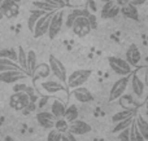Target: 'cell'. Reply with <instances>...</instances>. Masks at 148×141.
<instances>
[{"label": "cell", "mask_w": 148, "mask_h": 141, "mask_svg": "<svg viewBox=\"0 0 148 141\" xmlns=\"http://www.w3.org/2000/svg\"><path fill=\"white\" fill-rule=\"evenodd\" d=\"M114 3L121 8V7H123V5L129 4V3H130V0H114Z\"/></svg>", "instance_id": "44"}, {"label": "cell", "mask_w": 148, "mask_h": 141, "mask_svg": "<svg viewBox=\"0 0 148 141\" xmlns=\"http://www.w3.org/2000/svg\"><path fill=\"white\" fill-rule=\"evenodd\" d=\"M13 92H26L29 96L35 95V89L33 87L25 84V83H18V82L14 83V85H13Z\"/></svg>", "instance_id": "32"}, {"label": "cell", "mask_w": 148, "mask_h": 141, "mask_svg": "<svg viewBox=\"0 0 148 141\" xmlns=\"http://www.w3.org/2000/svg\"><path fill=\"white\" fill-rule=\"evenodd\" d=\"M39 87L42 91L47 93V95H55V93H60V92H66V87L64 83L59 82V80H49L46 79L43 82L39 83Z\"/></svg>", "instance_id": "10"}, {"label": "cell", "mask_w": 148, "mask_h": 141, "mask_svg": "<svg viewBox=\"0 0 148 141\" xmlns=\"http://www.w3.org/2000/svg\"><path fill=\"white\" fill-rule=\"evenodd\" d=\"M48 65H49V69H51V74L53 75L59 82H61L65 84L68 74H66V69H65L64 64H62L56 56L51 54V56H49V60H48Z\"/></svg>", "instance_id": "6"}, {"label": "cell", "mask_w": 148, "mask_h": 141, "mask_svg": "<svg viewBox=\"0 0 148 141\" xmlns=\"http://www.w3.org/2000/svg\"><path fill=\"white\" fill-rule=\"evenodd\" d=\"M49 75H51L49 65L48 64H38L31 77H34V79L36 80V79H47Z\"/></svg>", "instance_id": "20"}, {"label": "cell", "mask_w": 148, "mask_h": 141, "mask_svg": "<svg viewBox=\"0 0 148 141\" xmlns=\"http://www.w3.org/2000/svg\"><path fill=\"white\" fill-rule=\"evenodd\" d=\"M18 69H20V66H18V64L16 61H12L9 58H0V73L8 71V70H18Z\"/></svg>", "instance_id": "28"}, {"label": "cell", "mask_w": 148, "mask_h": 141, "mask_svg": "<svg viewBox=\"0 0 148 141\" xmlns=\"http://www.w3.org/2000/svg\"><path fill=\"white\" fill-rule=\"evenodd\" d=\"M135 114H136V109H134V108L123 109V110L118 111V113H116L112 117V122H113V123H117V122L123 121V119H127V118H131V117H135Z\"/></svg>", "instance_id": "22"}, {"label": "cell", "mask_w": 148, "mask_h": 141, "mask_svg": "<svg viewBox=\"0 0 148 141\" xmlns=\"http://www.w3.org/2000/svg\"><path fill=\"white\" fill-rule=\"evenodd\" d=\"M87 9L91 13H96L99 10V7L96 5V1L95 0H87Z\"/></svg>", "instance_id": "39"}, {"label": "cell", "mask_w": 148, "mask_h": 141, "mask_svg": "<svg viewBox=\"0 0 148 141\" xmlns=\"http://www.w3.org/2000/svg\"><path fill=\"white\" fill-rule=\"evenodd\" d=\"M47 141H61V134H60L57 129H55V128L48 129Z\"/></svg>", "instance_id": "36"}, {"label": "cell", "mask_w": 148, "mask_h": 141, "mask_svg": "<svg viewBox=\"0 0 148 141\" xmlns=\"http://www.w3.org/2000/svg\"><path fill=\"white\" fill-rule=\"evenodd\" d=\"M61 141H78V140H77L75 135H73L72 132L65 131L61 134Z\"/></svg>", "instance_id": "38"}, {"label": "cell", "mask_w": 148, "mask_h": 141, "mask_svg": "<svg viewBox=\"0 0 148 141\" xmlns=\"http://www.w3.org/2000/svg\"><path fill=\"white\" fill-rule=\"evenodd\" d=\"M44 13H47V12L38 9V8H35V9H31V10H30V16H29V18H27V28L31 31V33H33L34 26H35V23H36V21H38V18L42 17Z\"/></svg>", "instance_id": "24"}, {"label": "cell", "mask_w": 148, "mask_h": 141, "mask_svg": "<svg viewBox=\"0 0 148 141\" xmlns=\"http://www.w3.org/2000/svg\"><path fill=\"white\" fill-rule=\"evenodd\" d=\"M146 114H147V117H148V109H146Z\"/></svg>", "instance_id": "50"}, {"label": "cell", "mask_w": 148, "mask_h": 141, "mask_svg": "<svg viewBox=\"0 0 148 141\" xmlns=\"http://www.w3.org/2000/svg\"><path fill=\"white\" fill-rule=\"evenodd\" d=\"M129 82H130V75H125V77H121L120 79L113 83L109 91V102L117 101L126 92V89L129 87Z\"/></svg>", "instance_id": "5"}, {"label": "cell", "mask_w": 148, "mask_h": 141, "mask_svg": "<svg viewBox=\"0 0 148 141\" xmlns=\"http://www.w3.org/2000/svg\"><path fill=\"white\" fill-rule=\"evenodd\" d=\"M91 74H92V71L88 69H78V70H75V71H73L72 74L66 78L65 84L68 85L69 89H74V88H77V87H81V85H83L84 83L90 79Z\"/></svg>", "instance_id": "2"}, {"label": "cell", "mask_w": 148, "mask_h": 141, "mask_svg": "<svg viewBox=\"0 0 148 141\" xmlns=\"http://www.w3.org/2000/svg\"><path fill=\"white\" fill-rule=\"evenodd\" d=\"M0 58H9L12 61H17V51L13 48L0 49Z\"/></svg>", "instance_id": "33"}, {"label": "cell", "mask_w": 148, "mask_h": 141, "mask_svg": "<svg viewBox=\"0 0 148 141\" xmlns=\"http://www.w3.org/2000/svg\"><path fill=\"white\" fill-rule=\"evenodd\" d=\"M30 102V96L26 92H13L9 97V106L16 111H22Z\"/></svg>", "instance_id": "7"}, {"label": "cell", "mask_w": 148, "mask_h": 141, "mask_svg": "<svg viewBox=\"0 0 148 141\" xmlns=\"http://www.w3.org/2000/svg\"><path fill=\"white\" fill-rule=\"evenodd\" d=\"M62 118L65 119V121L68 122V123H70V122L75 121V119L79 118V110L78 108H77L74 104H72V105L66 106V109H65V113H64V117Z\"/></svg>", "instance_id": "25"}, {"label": "cell", "mask_w": 148, "mask_h": 141, "mask_svg": "<svg viewBox=\"0 0 148 141\" xmlns=\"http://www.w3.org/2000/svg\"><path fill=\"white\" fill-rule=\"evenodd\" d=\"M75 1H81V0H75Z\"/></svg>", "instance_id": "52"}, {"label": "cell", "mask_w": 148, "mask_h": 141, "mask_svg": "<svg viewBox=\"0 0 148 141\" xmlns=\"http://www.w3.org/2000/svg\"><path fill=\"white\" fill-rule=\"evenodd\" d=\"M52 13L53 12H47V13H44L42 17L38 18L35 26H34V30H33L34 38H42L43 35L47 34L48 26H49V21H51V17H52Z\"/></svg>", "instance_id": "9"}, {"label": "cell", "mask_w": 148, "mask_h": 141, "mask_svg": "<svg viewBox=\"0 0 148 141\" xmlns=\"http://www.w3.org/2000/svg\"><path fill=\"white\" fill-rule=\"evenodd\" d=\"M99 1H101V3H107V1H113V0H99Z\"/></svg>", "instance_id": "47"}, {"label": "cell", "mask_w": 148, "mask_h": 141, "mask_svg": "<svg viewBox=\"0 0 148 141\" xmlns=\"http://www.w3.org/2000/svg\"><path fill=\"white\" fill-rule=\"evenodd\" d=\"M48 101H49V97L48 96H44V97H42L40 100H39V102H36V105H38V108L43 109L44 106H46V104H48Z\"/></svg>", "instance_id": "42"}, {"label": "cell", "mask_w": 148, "mask_h": 141, "mask_svg": "<svg viewBox=\"0 0 148 141\" xmlns=\"http://www.w3.org/2000/svg\"><path fill=\"white\" fill-rule=\"evenodd\" d=\"M126 61L129 62V64L131 65V66H138L139 62L142 61V53H140V49L138 48V45L136 44H131L130 47L127 48V51H126Z\"/></svg>", "instance_id": "16"}, {"label": "cell", "mask_w": 148, "mask_h": 141, "mask_svg": "<svg viewBox=\"0 0 148 141\" xmlns=\"http://www.w3.org/2000/svg\"><path fill=\"white\" fill-rule=\"evenodd\" d=\"M65 109H66V105L62 102L59 98H53L51 104V113L53 114L55 118H62L65 113Z\"/></svg>", "instance_id": "21"}, {"label": "cell", "mask_w": 148, "mask_h": 141, "mask_svg": "<svg viewBox=\"0 0 148 141\" xmlns=\"http://www.w3.org/2000/svg\"><path fill=\"white\" fill-rule=\"evenodd\" d=\"M72 95L74 96V98H75L78 102H82V104H87V102H92V101L95 100L94 95H92L91 92H90L88 89H87L86 87H77L73 89Z\"/></svg>", "instance_id": "17"}, {"label": "cell", "mask_w": 148, "mask_h": 141, "mask_svg": "<svg viewBox=\"0 0 148 141\" xmlns=\"http://www.w3.org/2000/svg\"><path fill=\"white\" fill-rule=\"evenodd\" d=\"M108 64L109 67L113 70V73H116L120 77H125V75H130L133 73V66L129 64L126 60L120 58V57L112 56L108 58Z\"/></svg>", "instance_id": "4"}, {"label": "cell", "mask_w": 148, "mask_h": 141, "mask_svg": "<svg viewBox=\"0 0 148 141\" xmlns=\"http://www.w3.org/2000/svg\"><path fill=\"white\" fill-rule=\"evenodd\" d=\"M43 1L48 3L49 5H52V7L55 8V9H61V8L66 7V4H65L64 0H43Z\"/></svg>", "instance_id": "37"}, {"label": "cell", "mask_w": 148, "mask_h": 141, "mask_svg": "<svg viewBox=\"0 0 148 141\" xmlns=\"http://www.w3.org/2000/svg\"><path fill=\"white\" fill-rule=\"evenodd\" d=\"M134 98H135V97H134L133 95L125 92L120 98H118L117 101L120 102V105L122 106L123 109H130V108H133L134 102H135V100H134Z\"/></svg>", "instance_id": "30"}, {"label": "cell", "mask_w": 148, "mask_h": 141, "mask_svg": "<svg viewBox=\"0 0 148 141\" xmlns=\"http://www.w3.org/2000/svg\"><path fill=\"white\" fill-rule=\"evenodd\" d=\"M0 9H1L3 17L16 18L20 14V5L13 0H0Z\"/></svg>", "instance_id": "12"}, {"label": "cell", "mask_w": 148, "mask_h": 141, "mask_svg": "<svg viewBox=\"0 0 148 141\" xmlns=\"http://www.w3.org/2000/svg\"><path fill=\"white\" fill-rule=\"evenodd\" d=\"M129 137H130V141H146L144 137L142 136V134L139 132L135 121H133V123L129 127Z\"/></svg>", "instance_id": "29"}, {"label": "cell", "mask_w": 148, "mask_h": 141, "mask_svg": "<svg viewBox=\"0 0 148 141\" xmlns=\"http://www.w3.org/2000/svg\"><path fill=\"white\" fill-rule=\"evenodd\" d=\"M13 1H16V3H20V1H21V0H13Z\"/></svg>", "instance_id": "49"}, {"label": "cell", "mask_w": 148, "mask_h": 141, "mask_svg": "<svg viewBox=\"0 0 148 141\" xmlns=\"http://www.w3.org/2000/svg\"><path fill=\"white\" fill-rule=\"evenodd\" d=\"M134 118H135V117H131V118L123 119V121H120V122H117V123H114V127H113L112 132H113V134H118V132H121V131H123V129L129 128V127H130V124L133 123Z\"/></svg>", "instance_id": "31"}, {"label": "cell", "mask_w": 148, "mask_h": 141, "mask_svg": "<svg viewBox=\"0 0 148 141\" xmlns=\"http://www.w3.org/2000/svg\"><path fill=\"white\" fill-rule=\"evenodd\" d=\"M64 12L60 9H56L53 13H52L51 21H49V26H48V31H47V35L51 40H53L57 35L60 34L62 26H64Z\"/></svg>", "instance_id": "3"}, {"label": "cell", "mask_w": 148, "mask_h": 141, "mask_svg": "<svg viewBox=\"0 0 148 141\" xmlns=\"http://www.w3.org/2000/svg\"><path fill=\"white\" fill-rule=\"evenodd\" d=\"M1 18H4V17H3V14H1V9H0V20H1Z\"/></svg>", "instance_id": "48"}, {"label": "cell", "mask_w": 148, "mask_h": 141, "mask_svg": "<svg viewBox=\"0 0 148 141\" xmlns=\"http://www.w3.org/2000/svg\"><path fill=\"white\" fill-rule=\"evenodd\" d=\"M4 141H16L13 137H10V136H5V139H4Z\"/></svg>", "instance_id": "45"}, {"label": "cell", "mask_w": 148, "mask_h": 141, "mask_svg": "<svg viewBox=\"0 0 148 141\" xmlns=\"http://www.w3.org/2000/svg\"><path fill=\"white\" fill-rule=\"evenodd\" d=\"M120 9L121 8L116 4L114 0H113V1H107V3H104V5H103L101 9H100V17H101L103 20L114 18L120 14Z\"/></svg>", "instance_id": "14"}, {"label": "cell", "mask_w": 148, "mask_h": 141, "mask_svg": "<svg viewBox=\"0 0 148 141\" xmlns=\"http://www.w3.org/2000/svg\"><path fill=\"white\" fill-rule=\"evenodd\" d=\"M70 28L73 30L74 35L79 36V38H84V36H87L92 30L91 26H90L88 18H87L86 16H79V17L74 21L73 26Z\"/></svg>", "instance_id": "8"}, {"label": "cell", "mask_w": 148, "mask_h": 141, "mask_svg": "<svg viewBox=\"0 0 148 141\" xmlns=\"http://www.w3.org/2000/svg\"><path fill=\"white\" fill-rule=\"evenodd\" d=\"M134 121H135L136 127H138L139 132L142 134V136L144 137L146 141H148V121H146L142 115H138L136 118H134Z\"/></svg>", "instance_id": "26"}, {"label": "cell", "mask_w": 148, "mask_h": 141, "mask_svg": "<svg viewBox=\"0 0 148 141\" xmlns=\"http://www.w3.org/2000/svg\"><path fill=\"white\" fill-rule=\"evenodd\" d=\"M117 135H118V141H130V137H129V128L118 132Z\"/></svg>", "instance_id": "41"}, {"label": "cell", "mask_w": 148, "mask_h": 141, "mask_svg": "<svg viewBox=\"0 0 148 141\" xmlns=\"http://www.w3.org/2000/svg\"><path fill=\"white\" fill-rule=\"evenodd\" d=\"M144 70H146V79L148 80V67H147V69H144Z\"/></svg>", "instance_id": "46"}, {"label": "cell", "mask_w": 148, "mask_h": 141, "mask_svg": "<svg viewBox=\"0 0 148 141\" xmlns=\"http://www.w3.org/2000/svg\"><path fill=\"white\" fill-rule=\"evenodd\" d=\"M120 14H122L125 18L131 21H139V12H138V7L133 5L131 3L121 7L120 9Z\"/></svg>", "instance_id": "19"}, {"label": "cell", "mask_w": 148, "mask_h": 141, "mask_svg": "<svg viewBox=\"0 0 148 141\" xmlns=\"http://www.w3.org/2000/svg\"><path fill=\"white\" fill-rule=\"evenodd\" d=\"M33 5L34 8H38L40 10H44V12H55L56 10L52 5H49L48 3L43 1V0H35V1H33Z\"/></svg>", "instance_id": "34"}, {"label": "cell", "mask_w": 148, "mask_h": 141, "mask_svg": "<svg viewBox=\"0 0 148 141\" xmlns=\"http://www.w3.org/2000/svg\"><path fill=\"white\" fill-rule=\"evenodd\" d=\"M68 127H69V123H68V122L65 121L64 118H57L56 121H55L53 128H55V129H57V131H59L60 134H62V132L68 131Z\"/></svg>", "instance_id": "35"}, {"label": "cell", "mask_w": 148, "mask_h": 141, "mask_svg": "<svg viewBox=\"0 0 148 141\" xmlns=\"http://www.w3.org/2000/svg\"><path fill=\"white\" fill-rule=\"evenodd\" d=\"M16 62L18 64L20 69L27 74V56H26V51L21 45L17 48V61Z\"/></svg>", "instance_id": "23"}, {"label": "cell", "mask_w": 148, "mask_h": 141, "mask_svg": "<svg viewBox=\"0 0 148 141\" xmlns=\"http://www.w3.org/2000/svg\"><path fill=\"white\" fill-rule=\"evenodd\" d=\"M131 78H130V87H131V92L133 96L135 98H138L139 101H144L148 97V88H147V83L144 80L143 77H140V73H131Z\"/></svg>", "instance_id": "1"}, {"label": "cell", "mask_w": 148, "mask_h": 141, "mask_svg": "<svg viewBox=\"0 0 148 141\" xmlns=\"http://www.w3.org/2000/svg\"><path fill=\"white\" fill-rule=\"evenodd\" d=\"M26 77H27V74L20 69L18 70H8V71L0 73V82L5 83V84H14V83L25 79Z\"/></svg>", "instance_id": "11"}, {"label": "cell", "mask_w": 148, "mask_h": 141, "mask_svg": "<svg viewBox=\"0 0 148 141\" xmlns=\"http://www.w3.org/2000/svg\"><path fill=\"white\" fill-rule=\"evenodd\" d=\"M87 18H88L90 26H91L92 30H94V28H96L97 27V18H96V16H95L94 13H90V14L87 16Z\"/></svg>", "instance_id": "40"}, {"label": "cell", "mask_w": 148, "mask_h": 141, "mask_svg": "<svg viewBox=\"0 0 148 141\" xmlns=\"http://www.w3.org/2000/svg\"><path fill=\"white\" fill-rule=\"evenodd\" d=\"M91 126H90L87 122L82 121V119H75V121L70 122L69 127H68V131L72 132L75 136H82V135H86L88 132H91Z\"/></svg>", "instance_id": "13"}, {"label": "cell", "mask_w": 148, "mask_h": 141, "mask_svg": "<svg viewBox=\"0 0 148 141\" xmlns=\"http://www.w3.org/2000/svg\"><path fill=\"white\" fill-rule=\"evenodd\" d=\"M146 62H147V64H148V56L146 57Z\"/></svg>", "instance_id": "51"}, {"label": "cell", "mask_w": 148, "mask_h": 141, "mask_svg": "<svg viewBox=\"0 0 148 141\" xmlns=\"http://www.w3.org/2000/svg\"><path fill=\"white\" fill-rule=\"evenodd\" d=\"M90 10L88 9H79V8H75V9H72L69 12V14H66V18H64V25L66 26L68 28H70L73 26L74 21L79 17V16H88L90 14Z\"/></svg>", "instance_id": "18"}, {"label": "cell", "mask_w": 148, "mask_h": 141, "mask_svg": "<svg viewBox=\"0 0 148 141\" xmlns=\"http://www.w3.org/2000/svg\"><path fill=\"white\" fill-rule=\"evenodd\" d=\"M55 121H56V118L53 117V114H52L51 111L43 110V111L36 113V122H38L39 126L43 127V128H46V129L53 128Z\"/></svg>", "instance_id": "15"}, {"label": "cell", "mask_w": 148, "mask_h": 141, "mask_svg": "<svg viewBox=\"0 0 148 141\" xmlns=\"http://www.w3.org/2000/svg\"><path fill=\"white\" fill-rule=\"evenodd\" d=\"M27 56V75H33L34 70H35L36 65H38V58H36V53L30 49L29 52H26Z\"/></svg>", "instance_id": "27"}, {"label": "cell", "mask_w": 148, "mask_h": 141, "mask_svg": "<svg viewBox=\"0 0 148 141\" xmlns=\"http://www.w3.org/2000/svg\"><path fill=\"white\" fill-rule=\"evenodd\" d=\"M146 1L147 0H130V3L133 5H135V7H140V5H143Z\"/></svg>", "instance_id": "43"}]
</instances>
